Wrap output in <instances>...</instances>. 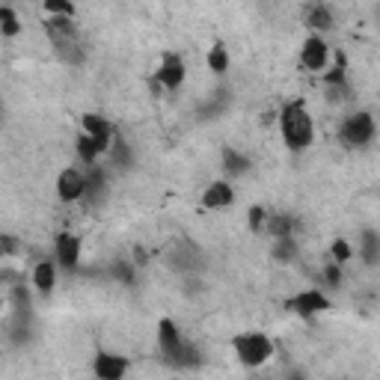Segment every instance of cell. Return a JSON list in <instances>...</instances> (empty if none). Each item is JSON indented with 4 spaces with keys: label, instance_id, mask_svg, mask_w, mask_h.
Returning <instances> with one entry per match:
<instances>
[{
    "label": "cell",
    "instance_id": "cell-1",
    "mask_svg": "<svg viewBox=\"0 0 380 380\" xmlns=\"http://www.w3.org/2000/svg\"><path fill=\"white\" fill-rule=\"evenodd\" d=\"M279 134L292 152H303L315 140V122L303 102H292L279 110Z\"/></svg>",
    "mask_w": 380,
    "mask_h": 380
},
{
    "label": "cell",
    "instance_id": "cell-2",
    "mask_svg": "<svg viewBox=\"0 0 380 380\" xmlns=\"http://www.w3.org/2000/svg\"><path fill=\"white\" fill-rule=\"evenodd\" d=\"M158 345H161V354L169 366H178V368H187V366H196L199 363V351L196 345L185 342L182 330L176 327V321L164 318L158 324Z\"/></svg>",
    "mask_w": 380,
    "mask_h": 380
},
{
    "label": "cell",
    "instance_id": "cell-3",
    "mask_svg": "<svg viewBox=\"0 0 380 380\" xmlns=\"http://www.w3.org/2000/svg\"><path fill=\"white\" fill-rule=\"evenodd\" d=\"M375 131H377L375 116L366 113V110H357V113H351V116H345V119H342L339 140L345 143L348 149H366L368 143L375 140Z\"/></svg>",
    "mask_w": 380,
    "mask_h": 380
},
{
    "label": "cell",
    "instance_id": "cell-4",
    "mask_svg": "<svg viewBox=\"0 0 380 380\" xmlns=\"http://www.w3.org/2000/svg\"><path fill=\"white\" fill-rule=\"evenodd\" d=\"M235 354L247 368H259L274 357V342L265 333H244V336L235 339Z\"/></svg>",
    "mask_w": 380,
    "mask_h": 380
},
{
    "label": "cell",
    "instance_id": "cell-5",
    "mask_svg": "<svg viewBox=\"0 0 380 380\" xmlns=\"http://www.w3.org/2000/svg\"><path fill=\"white\" fill-rule=\"evenodd\" d=\"M86 193H89V178L84 169H78V167L62 169L57 178V196L62 202H80Z\"/></svg>",
    "mask_w": 380,
    "mask_h": 380
},
{
    "label": "cell",
    "instance_id": "cell-6",
    "mask_svg": "<svg viewBox=\"0 0 380 380\" xmlns=\"http://www.w3.org/2000/svg\"><path fill=\"white\" fill-rule=\"evenodd\" d=\"M300 62H303V69H309V71H324L330 66V45L324 42L318 33H312L300 48Z\"/></svg>",
    "mask_w": 380,
    "mask_h": 380
},
{
    "label": "cell",
    "instance_id": "cell-7",
    "mask_svg": "<svg viewBox=\"0 0 380 380\" xmlns=\"http://www.w3.org/2000/svg\"><path fill=\"white\" fill-rule=\"evenodd\" d=\"M54 261L66 270H75L80 261V238L71 232H60L54 238Z\"/></svg>",
    "mask_w": 380,
    "mask_h": 380
},
{
    "label": "cell",
    "instance_id": "cell-8",
    "mask_svg": "<svg viewBox=\"0 0 380 380\" xmlns=\"http://www.w3.org/2000/svg\"><path fill=\"white\" fill-rule=\"evenodd\" d=\"M185 75H187L185 60L178 57V54H164V60H161V66L155 71V80L164 89H178L185 84Z\"/></svg>",
    "mask_w": 380,
    "mask_h": 380
},
{
    "label": "cell",
    "instance_id": "cell-9",
    "mask_svg": "<svg viewBox=\"0 0 380 380\" xmlns=\"http://www.w3.org/2000/svg\"><path fill=\"white\" fill-rule=\"evenodd\" d=\"M84 134H86V137H93L104 152H110L113 143H116L113 125L107 122L104 116H95V113H86V116H84Z\"/></svg>",
    "mask_w": 380,
    "mask_h": 380
},
{
    "label": "cell",
    "instance_id": "cell-10",
    "mask_svg": "<svg viewBox=\"0 0 380 380\" xmlns=\"http://www.w3.org/2000/svg\"><path fill=\"white\" fill-rule=\"evenodd\" d=\"M93 372L98 380H122L128 372V359L119 354H98L93 363Z\"/></svg>",
    "mask_w": 380,
    "mask_h": 380
},
{
    "label": "cell",
    "instance_id": "cell-11",
    "mask_svg": "<svg viewBox=\"0 0 380 380\" xmlns=\"http://www.w3.org/2000/svg\"><path fill=\"white\" fill-rule=\"evenodd\" d=\"M288 306H292L297 315H306V318H309V315H318L324 309H330V300L318 292V288H309V292H300L297 297H292Z\"/></svg>",
    "mask_w": 380,
    "mask_h": 380
},
{
    "label": "cell",
    "instance_id": "cell-12",
    "mask_svg": "<svg viewBox=\"0 0 380 380\" xmlns=\"http://www.w3.org/2000/svg\"><path fill=\"white\" fill-rule=\"evenodd\" d=\"M235 202V190L229 182H214V185H208L205 187V193H202V205L205 208H229Z\"/></svg>",
    "mask_w": 380,
    "mask_h": 380
},
{
    "label": "cell",
    "instance_id": "cell-13",
    "mask_svg": "<svg viewBox=\"0 0 380 380\" xmlns=\"http://www.w3.org/2000/svg\"><path fill=\"white\" fill-rule=\"evenodd\" d=\"M33 285H36V292L51 294V292H54V285H57V261L42 259L39 265L33 268Z\"/></svg>",
    "mask_w": 380,
    "mask_h": 380
},
{
    "label": "cell",
    "instance_id": "cell-14",
    "mask_svg": "<svg viewBox=\"0 0 380 380\" xmlns=\"http://www.w3.org/2000/svg\"><path fill=\"white\" fill-rule=\"evenodd\" d=\"M359 259L366 265H377L380 261V235L375 229H366L359 235Z\"/></svg>",
    "mask_w": 380,
    "mask_h": 380
},
{
    "label": "cell",
    "instance_id": "cell-15",
    "mask_svg": "<svg viewBox=\"0 0 380 380\" xmlns=\"http://www.w3.org/2000/svg\"><path fill=\"white\" fill-rule=\"evenodd\" d=\"M250 167H252V164H250L247 155H241V152H235V149H229V146L223 149V169H226L229 176H247Z\"/></svg>",
    "mask_w": 380,
    "mask_h": 380
},
{
    "label": "cell",
    "instance_id": "cell-16",
    "mask_svg": "<svg viewBox=\"0 0 380 380\" xmlns=\"http://www.w3.org/2000/svg\"><path fill=\"white\" fill-rule=\"evenodd\" d=\"M306 24H309L312 30H330V27H333V12H330V6L312 3L309 9H306Z\"/></svg>",
    "mask_w": 380,
    "mask_h": 380
},
{
    "label": "cell",
    "instance_id": "cell-17",
    "mask_svg": "<svg viewBox=\"0 0 380 380\" xmlns=\"http://www.w3.org/2000/svg\"><path fill=\"white\" fill-rule=\"evenodd\" d=\"M104 155V149L98 146V143L93 137H86V134H80V140H78V158H80V164H86V167H95V161Z\"/></svg>",
    "mask_w": 380,
    "mask_h": 380
},
{
    "label": "cell",
    "instance_id": "cell-18",
    "mask_svg": "<svg viewBox=\"0 0 380 380\" xmlns=\"http://www.w3.org/2000/svg\"><path fill=\"white\" fill-rule=\"evenodd\" d=\"M292 229H294L292 214H270V217H268V232L274 235V241H279V238H292Z\"/></svg>",
    "mask_w": 380,
    "mask_h": 380
},
{
    "label": "cell",
    "instance_id": "cell-19",
    "mask_svg": "<svg viewBox=\"0 0 380 380\" xmlns=\"http://www.w3.org/2000/svg\"><path fill=\"white\" fill-rule=\"evenodd\" d=\"M0 33H3L6 39L21 33V21H18V12L12 6H0Z\"/></svg>",
    "mask_w": 380,
    "mask_h": 380
},
{
    "label": "cell",
    "instance_id": "cell-20",
    "mask_svg": "<svg viewBox=\"0 0 380 380\" xmlns=\"http://www.w3.org/2000/svg\"><path fill=\"white\" fill-rule=\"evenodd\" d=\"M208 69H211L214 75H226V69H229V54H226L223 45H214V48L208 51Z\"/></svg>",
    "mask_w": 380,
    "mask_h": 380
},
{
    "label": "cell",
    "instance_id": "cell-21",
    "mask_svg": "<svg viewBox=\"0 0 380 380\" xmlns=\"http://www.w3.org/2000/svg\"><path fill=\"white\" fill-rule=\"evenodd\" d=\"M294 256H297V244H294V238H279V241L274 244V259H276V261H294Z\"/></svg>",
    "mask_w": 380,
    "mask_h": 380
},
{
    "label": "cell",
    "instance_id": "cell-22",
    "mask_svg": "<svg viewBox=\"0 0 380 380\" xmlns=\"http://www.w3.org/2000/svg\"><path fill=\"white\" fill-rule=\"evenodd\" d=\"M45 12L48 18H75V6L62 3V0H45Z\"/></svg>",
    "mask_w": 380,
    "mask_h": 380
},
{
    "label": "cell",
    "instance_id": "cell-23",
    "mask_svg": "<svg viewBox=\"0 0 380 380\" xmlns=\"http://www.w3.org/2000/svg\"><path fill=\"white\" fill-rule=\"evenodd\" d=\"M268 211H265V208H261V205H252L250 208V232H261V229H268Z\"/></svg>",
    "mask_w": 380,
    "mask_h": 380
},
{
    "label": "cell",
    "instance_id": "cell-24",
    "mask_svg": "<svg viewBox=\"0 0 380 380\" xmlns=\"http://www.w3.org/2000/svg\"><path fill=\"white\" fill-rule=\"evenodd\" d=\"M336 84H348V75H345V62H339L333 69H327V75H324V86H336Z\"/></svg>",
    "mask_w": 380,
    "mask_h": 380
},
{
    "label": "cell",
    "instance_id": "cell-25",
    "mask_svg": "<svg viewBox=\"0 0 380 380\" xmlns=\"http://www.w3.org/2000/svg\"><path fill=\"white\" fill-rule=\"evenodd\" d=\"M324 95H327V102H330V104H342V102H348V95H351V84L324 86Z\"/></svg>",
    "mask_w": 380,
    "mask_h": 380
},
{
    "label": "cell",
    "instance_id": "cell-26",
    "mask_svg": "<svg viewBox=\"0 0 380 380\" xmlns=\"http://www.w3.org/2000/svg\"><path fill=\"white\" fill-rule=\"evenodd\" d=\"M351 256H354V252H351V247H348L345 241H342V238L333 241V261H336V265H345Z\"/></svg>",
    "mask_w": 380,
    "mask_h": 380
},
{
    "label": "cell",
    "instance_id": "cell-27",
    "mask_svg": "<svg viewBox=\"0 0 380 380\" xmlns=\"http://www.w3.org/2000/svg\"><path fill=\"white\" fill-rule=\"evenodd\" d=\"M324 279H327V285H333V288L342 283V270H339L336 261H333V265H327V270H324Z\"/></svg>",
    "mask_w": 380,
    "mask_h": 380
},
{
    "label": "cell",
    "instance_id": "cell-28",
    "mask_svg": "<svg viewBox=\"0 0 380 380\" xmlns=\"http://www.w3.org/2000/svg\"><path fill=\"white\" fill-rule=\"evenodd\" d=\"M113 276H116V279H122V283H131V279H134V276H131V268L125 265V261H119V265L113 268Z\"/></svg>",
    "mask_w": 380,
    "mask_h": 380
},
{
    "label": "cell",
    "instance_id": "cell-29",
    "mask_svg": "<svg viewBox=\"0 0 380 380\" xmlns=\"http://www.w3.org/2000/svg\"><path fill=\"white\" fill-rule=\"evenodd\" d=\"M12 250H15V241H12V235H6L3 238V256H9Z\"/></svg>",
    "mask_w": 380,
    "mask_h": 380
},
{
    "label": "cell",
    "instance_id": "cell-30",
    "mask_svg": "<svg viewBox=\"0 0 380 380\" xmlns=\"http://www.w3.org/2000/svg\"><path fill=\"white\" fill-rule=\"evenodd\" d=\"M288 380H303V377H300V375H292V377H288Z\"/></svg>",
    "mask_w": 380,
    "mask_h": 380
}]
</instances>
